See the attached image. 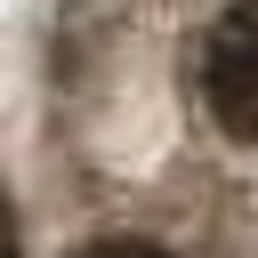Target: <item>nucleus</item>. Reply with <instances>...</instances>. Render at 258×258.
<instances>
[{"label":"nucleus","instance_id":"2","mask_svg":"<svg viewBox=\"0 0 258 258\" xmlns=\"http://www.w3.org/2000/svg\"><path fill=\"white\" fill-rule=\"evenodd\" d=\"M81 258H169V250H153V242H97V250H81Z\"/></svg>","mask_w":258,"mask_h":258},{"label":"nucleus","instance_id":"3","mask_svg":"<svg viewBox=\"0 0 258 258\" xmlns=\"http://www.w3.org/2000/svg\"><path fill=\"white\" fill-rule=\"evenodd\" d=\"M0 258H16V210H8V194H0Z\"/></svg>","mask_w":258,"mask_h":258},{"label":"nucleus","instance_id":"1","mask_svg":"<svg viewBox=\"0 0 258 258\" xmlns=\"http://www.w3.org/2000/svg\"><path fill=\"white\" fill-rule=\"evenodd\" d=\"M202 97H210L218 129L258 145V0H234L210 24V40H202Z\"/></svg>","mask_w":258,"mask_h":258}]
</instances>
